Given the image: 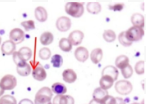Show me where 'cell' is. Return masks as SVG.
<instances>
[{
	"instance_id": "obj_1",
	"label": "cell",
	"mask_w": 146,
	"mask_h": 104,
	"mask_svg": "<svg viewBox=\"0 0 146 104\" xmlns=\"http://www.w3.org/2000/svg\"><path fill=\"white\" fill-rule=\"evenodd\" d=\"M53 93L50 88L42 87L40 90H38L35 95L34 104H49L51 103Z\"/></svg>"
},
{
	"instance_id": "obj_2",
	"label": "cell",
	"mask_w": 146,
	"mask_h": 104,
	"mask_svg": "<svg viewBox=\"0 0 146 104\" xmlns=\"http://www.w3.org/2000/svg\"><path fill=\"white\" fill-rule=\"evenodd\" d=\"M65 11L69 16L79 18L83 15L84 6L82 3L79 2H68L65 5Z\"/></svg>"
},
{
	"instance_id": "obj_3",
	"label": "cell",
	"mask_w": 146,
	"mask_h": 104,
	"mask_svg": "<svg viewBox=\"0 0 146 104\" xmlns=\"http://www.w3.org/2000/svg\"><path fill=\"white\" fill-rule=\"evenodd\" d=\"M125 35L130 42H136L143 38L144 30L143 28H140V27L132 26L127 31H125Z\"/></svg>"
},
{
	"instance_id": "obj_4",
	"label": "cell",
	"mask_w": 146,
	"mask_h": 104,
	"mask_svg": "<svg viewBox=\"0 0 146 104\" xmlns=\"http://www.w3.org/2000/svg\"><path fill=\"white\" fill-rule=\"evenodd\" d=\"M132 84L128 80H119L115 83V90L120 95H128L132 91Z\"/></svg>"
},
{
	"instance_id": "obj_5",
	"label": "cell",
	"mask_w": 146,
	"mask_h": 104,
	"mask_svg": "<svg viewBox=\"0 0 146 104\" xmlns=\"http://www.w3.org/2000/svg\"><path fill=\"white\" fill-rule=\"evenodd\" d=\"M17 85V79L15 76L11 75V74H7V75L3 76L1 81H0V86L5 90H12Z\"/></svg>"
},
{
	"instance_id": "obj_6",
	"label": "cell",
	"mask_w": 146,
	"mask_h": 104,
	"mask_svg": "<svg viewBox=\"0 0 146 104\" xmlns=\"http://www.w3.org/2000/svg\"><path fill=\"white\" fill-rule=\"evenodd\" d=\"M71 27V20L69 17L61 16L56 20V28L60 32H67Z\"/></svg>"
},
{
	"instance_id": "obj_7",
	"label": "cell",
	"mask_w": 146,
	"mask_h": 104,
	"mask_svg": "<svg viewBox=\"0 0 146 104\" xmlns=\"http://www.w3.org/2000/svg\"><path fill=\"white\" fill-rule=\"evenodd\" d=\"M9 38H10V41H12L14 44H18V43H21L24 40L25 34L20 28H14L10 31Z\"/></svg>"
},
{
	"instance_id": "obj_8",
	"label": "cell",
	"mask_w": 146,
	"mask_h": 104,
	"mask_svg": "<svg viewBox=\"0 0 146 104\" xmlns=\"http://www.w3.org/2000/svg\"><path fill=\"white\" fill-rule=\"evenodd\" d=\"M83 38H84V33L80 30H75L69 34V37L67 39L69 40V42L71 43L72 46L73 45L77 46V45H79L82 42Z\"/></svg>"
},
{
	"instance_id": "obj_9",
	"label": "cell",
	"mask_w": 146,
	"mask_h": 104,
	"mask_svg": "<svg viewBox=\"0 0 146 104\" xmlns=\"http://www.w3.org/2000/svg\"><path fill=\"white\" fill-rule=\"evenodd\" d=\"M15 49H16V44H14V43L10 40H6L1 45V52H2V54L4 56L12 55L15 52Z\"/></svg>"
},
{
	"instance_id": "obj_10",
	"label": "cell",
	"mask_w": 146,
	"mask_h": 104,
	"mask_svg": "<svg viewBox=\"0 0 146 104\" xmlns=\"http://www.w3.org/2000/svg\"><path fill=\"white\" fill-rule=\"evenodd\" d=\"M118 74H119V72H118L117 68H116L115 66H111V65L106 66V67H104L103 70H102V76H108V77L111 78L113 81L117 80Z\"/></svg>"
},
{
	"instance_id": "obj_11",
	"label": "cell",
	"mask_w": 146,
	"mask_h": 104,
	"mask_svg": "<svg viewBox=\"0 0 146 104\" xmlns=\"http://www.w3.org/2000/svg\"><path fill=\"white\" fill-rule=\"evenodd\" d=\"M75 58L80 62H85L89 57V52H88L87 48L85 47H78L76 48L75 52H74Z\"/></svg>"
},
{
	"instance_id": "obj_12",
	"label": "cell",
	"mask_w": 146,
	"mask_h": 104,
	"mask_svg": "<svg viewBox=\"0 0 146 104\" xmlns=\"http://www.w3.org/2000/svg\"><path fill=\"white\" fill-rule=\"evenodd\" d=\"M31 73H32L33 78H34L35 80H37V81H43V80H45V78H46V76H47V73H46V71H45V69L40 65L36 66V67L33 69V71H31Z\"/></svg>"
},
{
	"instance_id": "obj_13",
	"label": "cell",
	"mask_w": 146,
	"mask_h": 104,
	"mask_svg": "<svg viewBox=\"0 0 146 104\" xmlns=\"http://www.w3.org/2000/svg\"><path fill=\"white\" fill-rule=\"evenodd\" d=\"M52 104H74V98L70 95H56Z\"/></svg>"
},
{
	"instance_id": "obj_14",
	"label": "cell",
	"mask_w": 146,
	"mask_h": 104,
	"mask_svg": "<svg viewBox=\"0 0 146 104\" xmlns=\"http://www.w3.org/2000/svg\"><path fill=\"white\" fill-rule=\"evenodd\" d=\"M62 78L67 83H73L77 79V74L72 69H65L62 73Z\"/></svg>"
},
{
	"instance_id": "obj_15",
	"label": "cell",
	"mask_w": 146,
	"mask_h": 104,
	"mask_svg": "<svg viewBox=\"0 0 146 104\" xmlns=\"http://www.w3.org/2000/svg\"><path fill=\"white\" fill-rule=\"evenodd\" d=\"M89 57L94 64H98L102 60V57H103V51H102L101 48L93 49L91 51V53H90Z\"/></svg>"
},
{
	"instance_id": "obj_16",
	"label": "cell",
	"mask_w": 146,
	"mask_h": 104,
	"mask_svg": "<svg viewBox=\"0 0 146 104\" xmlns=\"http://www.w3.org/2000/svg\"><path fill=\"white\" fill-rule=\"evenodd\" d=\"M131 22L133 24V26L143 28L144 24H145V19H144L143 15L140 14V13H134L131 16Z\"/></svg>"
},
{
	"instance_id": "obj_17",
	"label": "cell",
	"mask_w": 146,
	"mask_h": 104,
	"mask_svg": "<svg viewBox=\"0 0 146 104\" xmlns=\"http://www.w3.org/2000/svg\"><path fill=\"white\" fill-rule=\"evenodd\" d=\"M35 18L39 21V22H45L48 18V14H47V11L45 8L39 6L37 8H35Z\"/></svg>"
},
{
	"instance_id": "obj_18",
	"label": "cell",
	"mask_w": 146,
	"mask_h": 104,
	"mask_svg": "<svg viewBox=\"0 0 146 104\" xmlns=\"http://www.w3.org/2000/svg\"><path fill=\"white\" fill-rule=\"evenodd\" d=\"M51 91H52V93L56 94V95H64L67 91V88L63 83L55 82V83H53L52 87H51Z\"/></svg>"
},
{
	"instance_id": "obj_19",
	"label": "cell",
	"mask_w": 146,
	"mask_h": 104,
	"mask_svg": "<svg viewBox=\"0 0 146 104\" xmlns=\"http://www.w3.org/2000/svg\"><path fill=\"white\" fill-rule=\"evenodd\" d=\"M53 40H54V36H53L52 33L48 32V31L42 33V34H41V36H40V43L42 45H44V46L50 45L51 43L53 42Z\"/></svg>"
},
{
	"instance_id": "obj_20",
	"label": "cell",
	"mask_w": 146,
	"mask_h": 104,
	"mask_svg": "<svg viewBox=\"0 0 146 104\" xmlns=\"http://www.w3.org/2000/svg\"><path fill=\"white\" fill-rule=\"evenodd\" d=\"M86 9L91 14H98L101 11V4L98 2H88L86 5Z\"/></svg>"
},
{
	"instance_id": "obj_21",
	"label": "cell",
	"mask_w": 146,
	"mask_h": 104,
	"mask_svg": "<svg viewBox=\"0 0 146 104\" xmlns=\"http://www.w3.org/2000/svg\"><path fill=\"white\" fill-rule=\"evenodd\" d=\"M113 83H114V81L110 77H108V76H102L99 81L100 87L104 90L110 89V88L112 87V85H113Z\"/></svg>"
},
{
	"instance_id": "obj_22",
	"label": "cell",
	"mask_w": 146,
	"mask_h": 104,
	"mask_svg": "<svg viewBox=\"0 0 146 104\" xmlns=\"http://www.w3.org/2000/svg\"><path fill=\"white\" fill-rule=\"evenodd\" d=\"M129 64V58L126 55H120L116 58L115 60V65L116 68H119V69H122L125 66H127Z\"/></svg>"
},
{
	"instance_id": "obj_23",
	"label": "cell",
	"mask_w": 146,
	"mask_h": 104,
	"mask_svg": "<svg viewBox=\"0 0 146 104\" xmlns=\"http://www.w3.org/2000/svg\"><path fill=\"white\" fill-rule=\"evenodd\" d=\"M16 70H17V73H18L19 75L25 77V76H28L29 74L31 73V66L26 62V63L23 64V65L17 66Z\"/></svg>"
},
{
	"instance_id": "obj_24",
	"label": "cell",
	"mask_w": 146,
	"mask_h": 104,
	"mask_svg": "<svg viewBox=\"0 0 146 104\" xmlns=\"http://www.w3.org/2000/svg\"><path fill=\"white\" fill-rule=\"evenodd\" d=\"M107 95H108L107 90L102 89L101 87L96 88V89L93 91V99L98 100V101H102Z\"/></svg>"
},
{
	"instance_id": "obj_25",
	"label": "cell",
	"mask_w": 146,
	"mask_h": 104,
	"mask_svg": "<svg viewBox=\"0 0 146 104\" xmlns=\"http://www.w3.org/2000/svg\"><path fill=\"white\" fill-rule=\"evenodd\" d=\"M59 48L64 52H69L72 49V45L67 38H61L59 40Z\"/></svg>"
},
{
	"instance_id": "obj_26",
	"label": "cell",
	"mask_w": 146,
	"mask_h": 104,
	"mask_svg": "<svg viewBox=\"0 0 146 104\" xmlns=\"http://www.w3.org/2000/svg\"><path fill=\"white\" fill-rule=\"evenodd\" d=\"M18 52L25 61H28L32 58V50L28 47H22Z\"/></svg>"
},
{
	"instance_id": "obj_27",
	"label": "cell",
	"mask_w": 146,
	"mask_h": 104,
	"mask_svg": "<svg viewBox=\"0 0 146 104\" xmlns=\"http://www.w3.org/2000/svg\"><path fill=\"white\" fill-rule=\"evenodd\" d=\"M51 64L55 68L61 67L63 65V57L59 54H55L51 57Z\"/></svg>"
},
{
	"instance_id": "obj_28",
	"label": "cell",
	"mask_w": 146,
	"mask_h": 104,
	"mask_svg": "<svg viewBox=\"0 0 146 104\" xmlns=\"http://www.w3.org/2000/svg\"><path fill=\"white\" fill-rule=\"evenodd\" d=\"M103 38L106 42H113L116 39V34L113 30L111 29H107L103 32Z\"/></svg>"
},
{
	"instance_id": "obj_29",
	"label": "cell",
	"mask_w": 146,
	"mask_h": 104,
	"mask_svg": "<svg viewBox=\"0 0 146 104\" xmlns=\"http://www.w3.org/2000/svg\"><path fill=\"white\" fill-rule=\"evenodd\" d=\"M0 104H17V101L12 95H2L0 97Z\"/></svg>"
},
{
	"instance_id": "obj_30",
	"label": "cell",
	"mask_w": 146,
	"mask_h": 104,
	"mask_svg": "<svg viewBox=\"0 0 146 104\" xmlns=\"http://www.w3.org/2000/svg\"><path fill=\"white\" fill-rule=\"evenodd\" d=\"M118 41H119L120 44L124 47H128L132 44V42H130V41L127 39V37H126L125 31H122V32L119 33V35H118Z\"/></svg>"
},
{
	"instance_id": "obj_31",
	"label": "cell",
	"mask_w": 146,
	"mask_h": 104,
	"mask_svg": "<svg viewBox=\"0 0 146 104\" xmlns=\"http://www.w3.org/2000/svg\"><path fill=\"white\" fill-rule=\"evenodd\" d=\"M39 57L41 58L42 60H47L51 57V51L49 48L47 47H44V48H41L39 50Z\"/></svg>"
},
{
	"instance_id": "obj_32",
	"label": "cell",
	"mask_w": 146,
	"mask_h": 104,
	"mask_svg": "<svg viewBox=\"0 0 146 104\" xmlns=\"http://www.w3.org/2000/svg\"><path fill=\"white\" fill-rule=\"evenodd\" d=\"M134 70H135V72L138 75H141V74L145 73V61L142 60V61L137 62V63L135 64Z\"/></svg>"
},
{
	"instance_id": "obj_33",
	"label": "cell",
	"mask_w": 146,
	"mask_h": 104,
	"mask_svg": "<svg viewBox=\"0 0 146 104\" xmlns=\"http://www.w3.org/2000/svg\"><path fill=\"white\" fill-rule=\"evenodd\" d=\"M12 57H13V61H14V63L16 64V66H21V65H23V64L26 63V61L21 57L19 52H16V51H15L14 53L12 54Z\"/></svg>"
},
{
	"instance_id": "obj_34",
	"label": "cell",
	"mask_w": 146,
	"mask_h": 104,
	"mask_svg": "<svg viewBox=\"0 0 146 104\" xmlns=\"http://www.w3.org/2000/svg\"><path fill=\"white\" fill-rule=\"evenodd\" d=\"M121 73H122V75H123V77L125 78V79H128V78L131 77L132 74H133V68L131 67V65H129V64H128L127 66H125L124 68H122Z\"/></svg>"
},
{
	"instance_id": "obj_35",
	"label": "cell",
	"mask_w": 146,
	"mask_h": 104,
	"mask_svg": "<svg viewBox=\"0 0 146 104\" xmlns=\"http://www.w3.org/2000/svg\"><path fill=\"white\" fill-rule=\"evenodd\" d=\"M21 26L25 29V31H30V30L35 29V23L33 20L23 21V22H21Z\"/></svg>"
},
{
	"instance_id": "obj_36",
	"label": "cell",
	"mask_w": 146,
	"mask_h": 104,
	"mask_svg": "<svg viewBox=\"0 0 146 104\" xmlns=\"http://www.w3.org/2000/svg\"><path fill=\"white\" fill-rule=\"evenodd\" d=\"M124 8L123 3H117V4L114 5H109V9L112 11H121Z\"/></svg>"
},
{
	"instance_id": "obj_37",
	"label": "cell",
	"mask_w": 146,
	"mask_h": 104,
	"mask_svg": "<svg viewBox=\"0 0 146 104\" xmlns=\"http://www.w3.org/2000/svg\"><path fill=\"white\" fill-rule=\"evenodd\" d=\"M102 104H115V98L113 96L107 95L102 100Z\"/></svg>"
},
{
	"instance_id": "obj_38",
	"label": "cell",
	"mask_w": 146,
	"mask_h": 104,
	"mask_svg": "<svg viewBox=\"0 0 146 104\" xmlns=\"http://www.w3.org/2000/svg\"><path fill=\"white\" fill-rule=\"evenodd\" d=\"M18 104H34V102L31 101L30 99H27V98H24V99H22L20 102H19Z\"/></svg>"
},
{
	"instance_id": "obj_39",
	"label": "cell",
	"mask_w": 146,
	"mask_h": 104,
	"mask_svg": "<svg viewBox=\"0 0 146 104\" xmlns=\"http://www.w3.org/2000/svg\"><path fill=\"white\" fill-rule=\"evenodd\" d=\"M115 104H126L125 100H123L122 98L118 97V98H115Z\"/></svg>"
},
{
	"instance_id": "obj_40",
	"label": "cell",
	"mask_w": 146,
	"mask_h": 104,
	"mask_svg": "<svg viewBox=\"0 0 146 104\" xmlns=\"http://www.w3.org/2000/svg\"><path fill=\"white\" fill-rule=\"evenodd\" d=\"M89 104H102V101H98V100L92 99L91 101H90Z\"/></svg>"
},
{
	"instance_id": "obj_41",
	"label": "cell",
	"mask_w": 146,
	"mask_h": 104,
	"mask_svg": "<svg viewBox=\"0 0 146 104\" xmlns=\"http://www.w3.org/2000/svg\"><path fill=\"white\" fill-rule=\"evenodd\" d=\"M3 94H4V89H3V88L1 87V86H0V97H1V96H2Z\"/></svg>"
},
{
	"instance_id": "obj_42",
	"label": "cell",
	"mask_w": 146,
	"mask_h": 104,
	"mask_svg": "<svg viewBox=\"0 0 146 104\" xmlns=\"http://www.w3.org/2000/svg\"><path fill=\"white\" fill-rule=\"evenodd\" d=\"M131 104H141V103H137V102H135V103H131Z\"/></svg>"
},
{
	"instance_id": "obj_43",
	"label": "cell",
	"mask_w": 146,
	"mask_h": 104,
	"mask_svg": "<svg viewBox=\"0 0 146 104\" xmlns=\"http://www.w3.org/2000/svg\"><path fill=\"white\" fill-rule=\"evenodd\" d=\"M0 44H1V37H0Z\"/></svg>"
},
{
	"instance_id": "obj_44",
	"label": "cell",
	"mask_w": 146,
	"mask_h": 104,
	"mask_svg": "<svg viewBox=\"0 0 146 104\" xmlns=\"http://www.w3.org/2000/svg\"><path fill=\"white\" fill-rule=\"evenodd\" d=\"M49 104H52V103H49Z\"/></svg>"
}]
</instances>
